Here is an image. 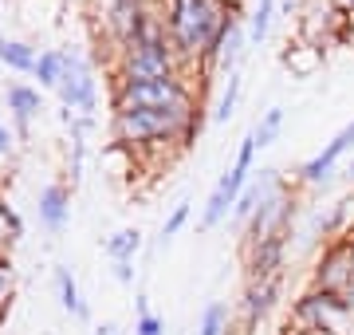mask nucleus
Instances as JSON below:
<instances>
[{"instance_id": "obj_1", "label": "nucleus", "mask_w": 354, "mask_h": 335, "mask_svg": "<svg viewBox=\"0 0 354 335\" xmlns=\"http://www.w3.org/2000/svg\"><path fill=\"white\" fill-rule=\"evenodd\" d=\"M232 12H241V4H232V0H165L162 24L177 60H181V71L201 67L205 52L225 32Z\"/></svg>"}, {"instance_id": "obj_2", "label": "nucleus", "mask_w": 354, "mask_h": 335, "mask_svg": "<svg viewBox=\"0 0 354 335\" xmlns=\"http://www.w3.org/2000/svg\"><path fill=\"white\" fill-rule=\"evenodd\" d=\"M197 107H134V111H111V134L127 150H162V146L189 150L193 142H197L193 138V115H197Z\"/></svg>"}, {"instance_id": "obj_3", "label": "nucleus", "mask_w": 354, "mask_h": 335, "mask_svg": "<svg viewBox=\"0 0 354 335\" xmlns=\"http://www.w3.org/2000/svg\"><path fill=\"white\" fill-rule=\"evenodd\" d=\"M177 71H181V60H177L158 12L146 16L134 28V36L114 52V79H158V75H177Z\"/></svg>"}, {"instance_id": "obj_4", "label": "nucleus", "mask_w": 354, "mask_h": 335, "mask_svg": "<svg viewBox=\"0 0 354 335\" xmlns=\"http://www.w3.org/2000/svg\"><path fill=\"white\" fill-rule=\"evenodd\" d=\"M201 95L193 91L185 71L158 79H111V111H134V107H197Z\"/></svg>"}, {"instance_id": "obj_5", "label": "nucleus", "mask_w": 354, "mask_h": 335, "mask_svg": "<svg viewBox=\"0 0 354 335\" xmlns=\"http://www.w3.org/2000/svg\"><path fill=\"white\" fill-rule=\"evenodd\" d=\"M252 166H256V142H252V134H244L241 146H236L232 166L216 178V185L209 190V197H205L201 217H197V233H213V229L225 225L228 213H232V206H236V197L244 194V185H248V178H252Z\"/></svg>"}, {"instance_id": "obj_6", "label": "nucleus", "mask_w": 354, "mask_h": 335, "mask_svg": "<svg viewBox=\"0 0 354 335\" xmlns=\"http://www.w3.org/2000/svg\"><path fill=\"white\" fill-rule=\"evenodd\" d=\"M288 332H304V335H351L354 320L346 311V300L339 292H319L307 288L304 296H295L288 316Z\"/></svg>"}, {"instance_id": "obj_7", "label": "nucleus", "mask_w": 354, "mask_h": 335, "mask_svg": "<svg viewBox=\"0 0 354 335\" xmlns=\"http://www.w3.org/2000/svg\"><path fill=\"white\" fill-rule=\"evenodd\" d=\"M64 52H67V67H64L59 87H55V99H59V107L75 111V115L95 118L99 115V67H95V60L83 48L67 44Z\"/></svg>"}, {"instance_id": "obj_8", "label": "nucleus", "mask_w": 354, "mask_h": 335, "mask_svg": "<svg viewBox=\"0 0 354 335\" xmlns=\"http://www.w3.org/2000/svg\"><path fill=\"white\" fill-rule=\"evenodd\" d=\"M295 32H299V44L327 52V48L346 44L354 36V20L342 16L330 0H299V8H295Z\"/></svg>"}, {"instance_id": "obj_9", "label": "nucleus", "mask_w": 354, "mask_h": 335, "mask_svg": "<svg viewBox=\"0 0 354 335\" xmlns=\"http://www.w3.org/2000/svg\"><path fill=\"white\" fill-rule=\"evenodd\" d=\"M354 280V257H351V237H335L315 253L311 260V276H307V288H319V292H346V284Z\"/></svg>"}, {"instance_id": "obj_10", "label": "nucleus", "mask_w": 354, "mask_h": 335, "mask_svg": "<svg viewBox=\"0 0 354 335\" xmlns=\"http://www.w3.org/2000/svg\"><path fill=\"white\" fill-rule=\"evenodd\" d=\"M351 150H354V118L319 150V154H311L304 166L295 170V185H304V190H323V185L339 174V166L346 162Z\"/></svg>"}, {"instance_id": "obj_11", "label": "nucleus", "mask_w": 354, "mask_h": 335, "mask_svg": "<svg viewBox=\"0 0 354 335\" xmlns=\"http://www.w3.org/2000/svg\"><path fill=\"white\" fill-rule=\"evenodd\" d=\"M279 296H283V276H272V280H244V296H241V304H236L241 332L252 335L260 323L272 320V311L279 308Z\"/></svg>"}, {"instance_id": "obj_12", "label": "nucleus", "mask_w": 354, "mask_h": 335, "mask_svg": "<svg viewBox=\"0 0 354 335\" xmlns=\"http://www.w3.org/2000/svg\"><path fill=\"white\" fill-rule=\"evenodd\" d=\"M241 257H244V280H272V276H283L288 257H291V233L264 237V241L241 248Z\"/></svg>"}, {"instance_id": "obj_13", "label": "nucleus", "mask_w": 354, "mask_h": 335, "mask_svg": "<svg viewBox=\"0 0 354 335\" xmlns=\"http://www.w3.org/2000/svg\"><path fill=\"white\" fill-rule=\"evenodd\" d=\"M4 107H8V118H12L16 142H28L36 118L44 115V91H39L36 83H28V79H8V87H4Z\"/></svg>"}, {"instance_id": "obj_14", "label": "nucleus", "mask_w": 354, "mask_h": 335, "mask_svg": "<svg viewBox=\"0 0 354 335\" xmlns=\"http://www.w3.org/2000/svg\"><path fill=\"white\" fill-rule=\"evenodd\" d=\"M283 174H279L276 166H260V170H252V178H248V185H244V194L236 197V206H232V213H228V225L241 233L248 221H252V213L260 209V201H264L272 190H279L283 185Z\"/></svg>"}, {"instance_id": "obj_15", "label": "nucleus", "mask_w": 354, "mask_h": 335, "mask_svg": "<svg viewBox=\"0 0 354 335\" xmlns=\"http://www.w3.org/2000/svg\"><path fill=\"white\" fill-rule=\"evenodd\" d=\"M153 12V0H106V12H102V24H106V36H111L114 52L134 36V28Z\"/></svg>"}, {"instance_id": "obj_16", "label": "nucleus", "mask_w": 354, "mask_h": 335, "mask_svg": "<svg viewBox=\"0 0 354 335\" xmlns=\"http://www.w3.org/2000/svg\"><path fill=\"white\" fill-rule=\"evenodd\" d=\"M36 217L44 225L48 237H59L67 229V221H71V190H67V181H48L44 190L36 194Z\"/></svg>"}, {"instance_id": "obj_17", "label": "nucleus", "mask_w": 354, "mask_h": 335, "mask_svg": "<svg viewBox=\"0 0 354 335\" xmlns=\"http://www.w3.org/2000/svg\"><path fill=\"white\" fill-rule=\"evenodd\" d=\"M51 280H55V292H59V308L75 323H91V304L83 300V288H79L71 264H51Z\"/></svg>"}, {"instance_id": "obj_18", "label": "nucleus", "mask_w": 354, "mask_h": 335, "mask_svg": "<svg viewBox=\"0 0 354 335\" xmlns=\"http://www.w3.org/2000/svg\"><path fill=\"white\" fill-rule=\"evenodd\" d=\"M142 248H146V237H142L138 225H122V229H114L111 237H102V257L111 260H138Z\"/></svg>"}, {"instance_id": "obj_19", "label": "nucleus", "mask_w": 354, "mask_h": 335, "mask_svg": "<svg viewBox=\"0 0 354 335\" xmlns=\"http://www.w3.org/2000/svg\"><path fill=\"white\" fill-rule=\"evenodd\" d=\"M36 55H39V48H32L28 39L0 36V71H12V75H32V71H36Z\"/></svg>"}, {"instance_id": "obj_20", "label": "nucleus", "mask_w": 354, "mask_h": 335, "mask_svg": "<svg viewBox=\"0 0 354 335\" xmlns=\"http://www.w3.org/2000/svg\"><path fill=\"white\" fill-rule=\"evenodd\" d=\"M64 67H67L64 48H44V52L36 55V71H32L36 87L39 91H55L59 87V79H64Z\"/></svg>"}, {"instance_id": "obj_21", "label": "nucleus", "mask_w": 354, "mask_h": 335, "mask_svg": "<svg viewBox=\"0 0 354 335\" xmlns=\"http://www.w3.org/2000/svg\"><path fill=\"white\" fill-rule=\"evenodd\" d=\"M283 123H288V107H268V111H260L252 123V142H256V150H264V146H272V142L279 138V130H283Z\"/></svg>"}, {"instance_id": "obj_22", "label": "nucleus", "mask_w": 354, "mask_h": 335, "mask_svg": "<svg viewBox=\"0 0 354 335\" xmlns=\"http://www.w3.org/2000/svg\"><path fill=\"white\" fill-rule=\"evenodd\" d=\"M197 335H232V311L225 300H205L197 316Z\"/></svg>"}, {"instance_id": "obj_23", "label": "nucleus", "mask_w": 354, "mask_h": 335, "mask_svg": "<svg viewBox=\"0 0 354 335\" xmlns=\"http://www.w3.org/2000/svg\"><path fill=\"white\" fill-rule=\"evenodd\" d=\"M189 217H193V201H189V197H181V201L169 209V217L162 221V229H158V241H153L150 253H158V248H169V245H174V237L185 229V225H189Z\"/></svg>"}, {"instance_id": "obj_24", "label": "nucleus", "mask_w": 354, "mask_h": 335, "mask_svg": "<svg viewBox=\"0 0 354 335\" xmlns=\"http://www.w3.org/2000/svg\"><path fill=\"white\" fill-rule=\"evenodd\" d=\"M241 91H244V75L236 71V75H228L225 83H221V99H216V107L209 111V118H213V123H228V118L236 115V107H241Z\"/></svg>"}, {"instance_id": "obj_25", "label": "nucleus", "mask_w": 354, "mask_h": 335, "mask_svg": "<svg viewBox=\"0 0 354 335\" xmlns=\"http://www.w3.org/2000/svg\"><path fill=\"white\" fill-rule=\"evenodd\" d=\"M20 237H24V221H20V213H16V209L4 201V194H0V253H8Z\"/></svg>"}, {"instance_id": "obj_26", "label": "nucleus", "mask_w": 354, "mask_h": 335, "mask_svg": "<svg viewBox=\"0 0 354 335\" xmlns=\"http://www.w3.org/2000/svg\"><path fill=\"white\" fill-rule=\"evenodd\" d=\"M279 60H283V64H288L291 71H299V75H307L311 67H319V64H323V52H319V48H307V44H295V48L288 44V52L279 55Z\"/></svg>"}, {"instance_id": "obj_27", "label": "nucleus", "mask_w": 354, "mask_h": 335, "mask_svg": "<svg viewBox=\"0 0 354 335\" xmlns=\"http://www.w3.org/2000/svg\"><path fill=\"white\" fill-rule=\"evenodd\" d=\"M12 300H16V269H12V257H0V327L12 311Z\"/></svg>"}, {"instance_id": "obj_28", "label": "nucleus", "mask_w": 354, "mask_h": 335, "mask_svg": "<svg viewBox=\"0 0 354 335\" xmlns=\"http://www.w3.org/2000/svg\"><path fill=\"white\" fill-rule=\"evenodd\" d=\"M130 335H169V327H165V316H158V311L134 316V332H130Z\"/></svg>"}, {"instance_id": "obj_29", "label": "nucleus", "mask_w": 354, "mask_h": 335, "mask_svg": "<svg viewBox=\"0 0 354 335\" xmlns=\"http://www.w3.org/2000/svg\"><path fill=\"white\" fill-rule=\"evenodd\" d=\"M111 276L122 284V288H134V280H138V264H134V260H114Z\"/></svg>"}, {"instance_id": "obj_30", "label": "nucleus", "mask_w": 354, "mask_h": 335, "mask_svg": "<svg viewBox=\"0 0 354 335\" xmlns=\"http://www.w3.org/2000/svg\"><path fill=\"white\" fill-rule=\"evenodd\" d=\"M0 158H16V134L4 118H0Z\"/></svg>"}, {"instance_id": "obj_31", "label": "nucleus", "mask_w": 354, "mask_h": 335, "mask_svg": "<svg viewBox=\"0 0 354 335\" xmlns=\"http://www.w3.org/2000/svg\"><path fill=\"white\" fill-rule=\"evenodd\" d=\"M91 335H127V332H122V323L102 320V323H95V327H91Z\"/></svg>"}, {"instance_id": "obj_32", "label": "nucleus", "mask_w": 354, "mask_h": 335, "mask_svg": "<svg viewBox=\"0 0 354 335\" xmlns=\"http://www.w3.org/2000/svg\"><path fill=\"white\" fill-rule=\"evenodd\" d=\"M150 311V296H146V288H138V296H134V316H146Z\"/></svg>"}, {"instance_id": "obj_33", "label": "nucleus", "mask_w": 354, "mask_h": 335, "mask_svg": "<svg viewBox=\"0 0 354 335\" xmlns=\"http://www.w3.org/2000/svg\"><path fill=\"white\" fill-rule=\"evenodd\" d=\"M276 4H279V16H288V20L295 16V8H299V0H276Z\"/></svg>"}, {"instance_id": "obj_34", "label": "nucleus", "mask_w": 354, "mask_h": 335, "mask_svg": "<svg viewBox=\"0 0 354 335\" xmlns=\"http://www.w3.org/2000/svg\"><path fill=\"white\" fill-rule=\"evenodd\" d=\"M342 178H346V181L354 185V150L346 154V162H342Z\"/></svg>"}, {"instance_id": "obj_35", "label": "nucleus", "mask_w": 354, "mask_h": 335, "mask_svg": "<svg viewBox=\"0 0 354 335\" xmlns=\"http://www.w3.org/2000/svg\"><path fill=\"white\" fill-rule=\"evenodd\" d=\"M330 4H335L342 16H351V20H354V0H330Z\"/></svg>"}, {"instance_id": "obj_36", "label": "nucleus", "mask_w": 354, "mask_h": 335, "mask_svg": "<svg viewBox=\"0 0 354 335\" xmlns=\"http://www.w3.org/2000/svg\"><path fill=\"white\" fill-rule=\"evenodd\" d=\"M342 300H346V311H351V320H354V280L346 284V292H342Z\"/></svg>"}, {"instance_id": "obj_37", "label": "nucleus", "mask_w": 354, "mask_h": 335, "mask_svg": "<svg viewBox=\"0 0 354 335\" xmlns=\"http://www.w3.org/2000/svg\"><path fill=\"white\" fill-rule=\"evenodd\" d=\"M351 257H354V233H351Z\"/></svg>"}, {"instance_id": "obj_38", "label": "nucleus", "mask_w": 354, "mask_h": 335, "mask_svg": "<svg viewBox=\"0 0 354 335\" xmlns=\"http://www.w3.org/2000/svg\"><path fill=\"white\" fill-rule=\"evenodd\" d=\"M0 257H8V253H0Z\"/></svg>"}, {"instance_id": "obj_39", "label": "nucleus", "mask_w": 354, "mask_h": 335, "mask_svg": "<svg viewBox=\"0 0 354 335\" xmlns=\"http://www.w3.org/2000/svg\"><path fill=\"white\" fill-rule=\"evenodd\" d=\"M232 4H241V0H232Z\"/></svg>"}]
</instances>
